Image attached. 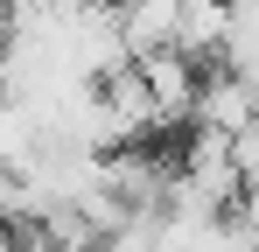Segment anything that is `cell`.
Wrapping results in <instances>:
<instances>
[{"label":"cell","instance_id":"cell-4","mask_svg":"<svg viewBox=\"0 0 259 252\" xmlns=\"http://www.w3.org/2000/svg\"><path fill=\"white\" fill-rule=\"evenodd\" d=\"M217 63L238 84L259 91V0H224V42H217Z\"/></svg>","mask_w":259,"mask_h":252},{"label":"cell","instance_id":"cell-6","mask_svg":"<svg viewBox=\"0 0 259 252\" xmlns=\"http://www.w3.org/2000/svg\"><path fill=\"white\" fill-rule=\"evenodd\" d=\"M231 210H238V217H245V224L259 231V168L245 175V182H238V203H231Z\"/></svg>","mask_w":259,"mask_h":252},{"label":"cell","instance_id":"cell-3","mask_svg":"<svg viewBox=\"0 0 259 252\" xmlns=\"http://www.w3.org/2000/svg\"><path fill=\"white\" fill-rule=\"evenodd\" d=\"M175 7L182 0H112V21H119V42L133 63L154 49H175Z\"/></svg>","mask_w":259,"mask_h":252},{"label":"cell","instance_id":"cell-7","mask_svg":"<svg viewBox=\"0 0 259 252\" xmlns=\"http://www.w3.org/2000/svg\"><path fill=\"white\" fill-rule=\"evenodd\" d=\"M70 7H84V0H70Z\"/></svg>","mask_w":259,"mask_h":252},{"label":"cell","instance_id":"cell-2","mask_svg":"<svg viewBox=\"0 0 259 252\" xmlns=\"http://www.w3.org/2000/svg\"><path fill=\"white\" fill-rule=\"evenodd\" d=\"M259 119V91L238 84L231 70L217 77H196V105H189V126H210V133H245Z\"/></svg>","mask_w":259,"mask_h":252},{"label":"cell","instance_id":"cell-5","mask_svg":"<svg viewBox=\"0 0 259 252\" xmlns=\"http://www.w3.org/2000/svg\"><path fill=\"white\" fill-rule=\"evenodd\" d=\"M217 42H224V0H182L175 7V49L189 63H217Z\"/></svg>","mask_w":259,"mask_h":252},{"label":"cell","instance_id":"cell-1","mask_svg":"<svg viewBox=\"0 0 259 252\" xmlns=\"http://www.w3.org/2000/svg\"><path fill=\"white\" fill-rule=\"evenodd\" d=\"M133 70L147 77L154 126H182V119H189V105H196V70H203V63H189L182 49H154V56H140Z\"/></svg>","mask_w":259,"mask_h":252}]
</instances>
